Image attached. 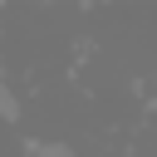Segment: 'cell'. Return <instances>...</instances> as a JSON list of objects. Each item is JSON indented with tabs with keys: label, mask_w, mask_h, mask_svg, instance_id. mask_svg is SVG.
Masks as SVG:
<instances>
[{
	"label": "cell",
	"mask_w": 157,
	"mask_h": 157,
	"mask_svg": "<svg viewBox=\"0 0 157 157\" xmlns=\"http://www.w3.org/2000/svg\"><path fill=\"white\" fill-rule=\"evenodd\" d=\"M0 118L10 123V118H20V103H15V93L10 88H0Z\"/></svg>",
	"instance_id": "6da1fadb"
},
{
	"label": "cell",
	"mask_w": 157,
	"mask_h": 157,
	"mask_svg": "<svg viewBox=\"0 0 157 157\" xmlns=\"http://www.w3.org/2000/svg\"><path fill=\"white\" fill-rule=\"evenodd\" d=\"M29 152L34 157H69V147H59V142H29Z\"/></svg>",
	"instance_id": "7a4b0ae2"
}]
</instances>
